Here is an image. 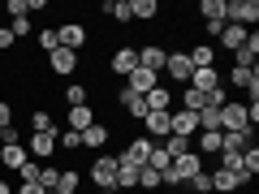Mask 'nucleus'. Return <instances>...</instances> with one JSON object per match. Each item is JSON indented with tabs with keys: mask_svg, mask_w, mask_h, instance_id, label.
I'll return each instance as SVG.
<instances>
[{
	"mask_svg": "<svg viewBox=\"0 0 259 194\" xmlns=\"http://www.w3.org/2000/svg\"><path fill=\"white\" fill-rule=\"evenodd\" d=\"M225 30V18L221 22H203V35H207V43H216V35Z\"/></svg>",
	"mask_w": 259,
	"mask_h": 194,
	"instance_id": "49530a36",
	"label": "nucleus"
},
{
	"mask_svg": "<svg viewBox=\"0 0 259 194\" xmlns=\"http://www.w3.org/2000/svg\"><path fill=\"white\" fill-rule=\"evenodd\" d=\"M117 108L125 112L130 121H143V117H147V104H143V95H134L130 86H117Z\"/></svg>",
	"mask_w": 259,
	"mask_h": 194,
	"instance_id": "f8f14e48",
	"label": "nucleus"
},
{
	"mask_svg": "<svg viewBox=\"0 0 259 194\" xmlns=\"http://www.w3.org/2000/svg\"><path fill=\"white\" fill-rule=\"evenodd\" d=\"M246 35H250V30H242V26H233V22H225V30L216 35V43L229 47V52H238V47L246 43ZM221 47H216V52H221Z\"/></svg>",
	"mask_w": 259,
	"mask_h": 194,
	"instance_id": "393cba45",
	"label": "nucleus"
},
{
	"mask_svg": "<svg viewBox=\"0 0 259 194\" xmlns=\"http://www.w3.org/2000/svg\"><path fill=\"white\" fill-rule=\"evenodd\" d=\"M108 138H112L108 125H104V121H95L91 129H82V151H104V147H108Z\"/></svg>",
	"mask_w": 259,
	"mask_h": 194,
	"instance_id": "412c9836",
	"label": "nucleus"
},
{
	"mask_svg": "<svg viewBox=\"0 0 259 194\" xmlns=\"http://www.w3.org/2000/svg\"><path fill=\"white\" fill-rule=\"evenodd\" d=\"M151 151H156V142L147 138V134H139V138H130L125 147L121 151H112V156H117V164H130V168H143L151 160Z\"/></svg>",
	"mask_w": 259,
	"mask_h": 194,
	"instance_id": "20e7f679",
	"label": "nucleus"
},
{
	"mask_svg": "<svg viewBox=\"0 0 259 194\" xmlns=\"http://www.w3.org/2000/svg\"><path fill=\"white\" fill-rule=\"evenodd\" d=\"M212 173V194H238L242 185H250L246 177H238V173H225V168H207Z\"/></svg>",
	"mask_w": 259,
	"mask_h": 194,
	"instance_id": "2eb2a0df",
	"label": "nucleus"
},
{
	"mask_svg": "<svg viewBox=\"0 0 259 194\" xmlns=\"http://www.w3.org/2000/svg\"><path fill=\"white\" fill-rule=\"evenodd\" d=\"M0 194H13V185H9V181H0Z\"/></svg>",
	"mask_w": 259,
	"mask_h": 194,
	"instance_id": "8fccbe9b",
	"label": "nucleus"
},
{
	"mask_svg": "<svg viewBox=\"0 0 259 194\" xmlns=\"http://www.w3.org/2000/svg\"><path fill=\"white\" fill-rule=\"evenodd\" d=\"M168 164H173V160H168V151H164V147H160V142H156V151H151V160H147V168H156V173H164Z\"/></svg>",
	"mask_w": 259,
	"mask_h": 194,
	"instance_id": "79ce46f5",
	"label": "nucleus"
},
{
	"mask_svg": "<svg viewBox=\"0 0 259 194\" xmlns=\"http://www.w3.org/2000/svg\"><path fill=\"white\" fill-rule=\"evenodd\" d=\"M134 5V22H156L160 13V0H130Z\"/></svg>",
	"mask_w": 259,
	"mask_h": 194,
	"instance_id": "2f4dec72",
	"label": "nucleus"
},
{
	"mask_svg": "<svg viewBox=\"0 0 259 194\" xmlns=\"http://www.w3.org/2000/svg\"><path fill=\"white\" fill-rule=\"evenodd\" d=\"M160 147L168 151V160H177V156H182V151H190V138H177V134H168V138L160 142Z\"/></svg>",
	"mask_w": 259,
	"mask_h": 194,
	"instance_id": "c9c22d12",
	"label": "nucleus"
},
{
	"mask_svg": "<svg viewBox=\"0 0 259 194\" xmlns=\"http://www.w3.org/2000/svg\"><path fill=\"white\" fill-rule=\"evenodd\" d=\"M0 13H9V18H26V0H9V5H0Z\"/></svg>",
	"mask_w": 259,
	"mask_h": 194,
	"instance_id": "c03bdc74",
	"label": "nucleus"
},
{
	"mask_svg": "<svg viewBox=\"0 0 259 194\" xmlns=\"http://www.w3.org/2000/svg\"><path fill=\"white\" fill-rule=\"evenodd\" d=\"M104 18H112L117 26H125V22H134V5H130V0H108V5H104Z\"/></svg>",
	"mask_w": 259,
	"mask_h": 194,
	"instance_id": "bb28decb",
	"label": "nucleus"
},
{
	"mask_svg": "<svg viewBox=\"0 0 259 194\" xmlns=\"http://www.w3.org/2000/svg\"><path fill=\"white\" fill-rule=\"evenodd\" d=\"M44 129H61V125H56V117L48 108H35L30 112V134H44Z\"/></svg>",
	"mask_w": 259,
	"mask_h": 194,
	"instance_id": "c756f323",
	"label": "nucleus"
},
{
	"mask_svg": "<svg viewBox=\"0 0 259 194\" xmlns=\"http://www.w3.org/2000/svg\"><path fill=\"white\" fill-rule=\"evenodd\" d=\"M160 82H164V78H160V74H151V69H143V65H139V69H134V74H130V78H125V82H121V86H130V91H134V95H147V91H156Z\"/></svg>",
	"mask_w": 259,
	"mask_h": 194,
	"instance_id": "f3484780",
	"label": "nucleus"
},
{
	"mask_svg": "<svg viewBox=\"0 0 259 194\" xmlns=\"http://www.w3.org/2000/svg\"><path fill=\"white\" fill-rule=\"evenodd\" d=\"M65 104H69V108L91 104V86H87V82H65Z\"/></svg>",
	"mask_w": 259,
	"mask_h": 194,
	"instance_id": "c85d7f7f",
	"label": "nucleus"
},
{
	"mask_svg": "<svg viewBox=\"0 0 259 194\" xmlns=\"http://www.w3.org/2000/svg\"><path fill=\"white\" fill-rule=\"evenodd\" d=\"M95 125V108L91 104H82V108H69V117H65V129H74V134H82V129Z\"/></svg>",
	"mask_w": 259,
	"mask_h": 194,
	"instance_id": "4be33fe9",
	"label": "nucleus"
},
{
	"mask_svg": "<svg viewBox=\"0 0 259 194\" xmlns=\"http://www.w3.org/2000/svg\"><path fill=\"white\" fill-rule=\"evenodd\" d=\"M139 125L147 129V138H151V142H164V138H168V112H147Z\"/></svg>",
	"mask_w": 259,
	"mask_h": 194,
	"instance_id": "6ab92c4d",
	"label": "nucleus"
},
{
	"mask_svg": "<svg viewBox=\"0 0 259 194\" xmlns=\"http://www.w3.org/2000/svg\"><path fill=\"white\" fill-rule=\"evenodd\" d=\"M229 86L246 91L250 104H259V69H238V65H229Z\"/></svg>",
	"mask_w": 259,
	"mask_h": 194,
	"instance_id": "1a4fd4ad",
	"label": "nucleus"
},
{
	"mask_svg": "<svg viewBox=\"0 0 259 194\" xmlns=\"http://www.w3.org/2000/svg\"><path fill=\"white\" fill-rule=\"evenodd\" d=\"M35 43L44 47V56H48V52H56V47H61V39H56V30L48 26V30H39V39H35Z\"/></svg>",
	"mask_w": 259,
	"mask_h": 194,
	"instance_id": "a19ab883",
	"label": "nucleus"
},
{
	"mask_svg": "<svg viewBox=\"0 0 259 194\" xmlns=\"http://www.w3.org/2000/svg\"><path fill=\"white\" fill-rule=\"evenodd\" d=\"M160 185H164V181H160V173L143 164V168H139V190H147V194H160Z\"/></svg>",
	"mask_w": 259,
	"mask_h": 194,
	"instance_id": "473e14b6",
	"label": "nucleus"
},
{
	"mask_svg": "<svg viewBox=\"0 0 259 194\" xmlns=\"http://www.w3.org/2000/svg\"><path fill=\"white\" fill-rule=\"evenodd\" d=\"M186 185H190L194 194H212V173H207V168H203V173H199V177H190V181H186Z\"/></svg>",
	"mask_w": 259,
	"mask_h": 194,
	"instance_id": "ea45409f",
	"label": "nucleus"
},
{
	"mask_svg": "<svg viewBox=\"0 0 259 194\" xmlns=\"http://www.w3.org/2000/svg\"><path fill=\"white\" fill-rule=\"evenodd\" d=\"M13 43H18V39H13V30H9V26H0V52H9Z\"/></svg>",
	"mask_w": 259,
	"mask_h": 194,
	"instance_id": "de8ad7c7",
	"label": "nucleus"
},
{
	"mask_svg": "<svg viewBox=\"0 0 259 194\" xmlns=\"http://www.w3.org/2000/svg\"><path fill=\"white\" fill-rule=\"evenodd\" d=\"M26 160H30V156H26L22 142H5V147H0V168H9V173H18Z\"/></svg>",
	"mask_w": 259,
	"mask_h": 194,
	"instance_id": "aec40b11",
	"label": "nucleus"
},
{
	"mask_svg": "<svg viewBox=\"0 0 259 194\" xmlns=\"http://www.w3.org/2000/svg\"><path fill=\"white\" fill-rule=\"evenodd\" d=\"M190 74H194V65L186 61V47H168V61H164V74L173 82V91H182V86H190Z\"/></svg>",
	"mask_w": 259,
	"mask_h": 194,
	"instance_id": "f03ea898",
	"label": "nucleus"
},
{
	"mask_svg": "<svg viewBox=\"0 0 259 194\" xmlns=\"http://www.w3.org/2000/svg\"><path fill=\"white\" fill-rule=\"evenodd\" d=\"M242 173L255 181V173H259V147H246V151H242Z\"/></svg>",
	"mask_w": 259,
	"mask_h": 194,
	"instance_id": "e433bc0d",
	"label": "nucleus"
},
{
	"mask_svg": "<svg viewBox=\"0 0 259 194\" xmlns=\"http://www.w3.org/2000/svg\"><path fill=\"white\" fill-rule=\"evenodd\" d=\"M246 147H255V129H238V134H221V151H246Z\"/></svg>",
	"mask_w": 259,
	"mask_h": 194,
	"instance_id": "b1692460",
	"label": "nucleus"
},
{
	"mask_svg": "<svg viewBox=\"0 0 259 194\" xmlns=\"http://www.w3.org/2000/svg\"><path fill=\"white\" fill-rule=\"evenodd\" d=\"M225 22L242 30H255L259 26V0H225Z\"/></svg>",
	"mask_w": 259,
	"mask_h": 194,
	"instance_id": "7ed1b4c3",
	"label": "nucleus"
},
{
	"mask_svg": "<svg viewBox=\"0 0 259 194\" xmlns=\"http://www.w3.org/2000/svg\"><path fill=\"white\" fill-rule=\"evenodd\" d=\"M143 104H147V112H173V104H177V91L168 82H160L156 91H147L143 95Z\"/></svg>",
	"mask_w": 259,
	"mask_h": 194,
	"instance_id": "9b49d317",
	"label": "nucleus"
},
{
	"mask_svg": "<svg viewBox=\"0 0 259 194\" xmlns=\"http://www.w3.org/2000/svg\"><path fill=\"white\" fill-rule=\"evenodd\" d=\"M56 134H61V129H44V134H30V138H26V156H30V160H39V164H48L52 156H61V151H56Z\"/></svg>",
	"mask_w": 259,
	"mask_h": 194,
	"instance_id": "423d86ee",
	"label": "nucleus"
},
{
	"mask_svg": "<svg viewBox=\"0 0 259 194\" xmlns=\"http://www.w3.org/2000/svg\"><path fill=\"white\" fill-rule=\"evenodd\" d=\"M177 104H182L186 112H203V108H212V104H207V95H203V91H194V86H182V91H177Z\"/></svg>",
	"mask_w": 259,
	"mask_h": 194,
	"instance_id": "a878e982",
	"label": "nucleus"
},
{
	"mask_svg": "<svg viewBox=\"0 0 259 194\" xmlns=\"http://www.w3.org/2000/svg\"><path fill=\"white\" fill-rule=\"evenodd\" d=\"M39 173H44V164H39V160H26V164L18 168V177H22V185H35V181H39Z\"/></svg>",
	"mask_w": 259,
	"mask_h": 194,
	"instance_id": "4c0bfd02",
	"label": "nucleus"
},
{
	"mask_svg": "<svg viewBox=\"0 0 259 194\" xmlns=\"http://www.w3.org/2000/svg\"><path fill=\"white\" fill-rule=\"evenodd\" d=\"M9 30H13V39H26V35H30V18H13Z\"/></svg>",
	"mask_w": 259,
	"mask_h": 194,
	"instance_id": "a18cd8bd",
	"label": "nucleus"
},
{
	"mask_svg": "<svg viewBox=\"0 0 259 194\" xmlns=\"http://www.w3.org/2000/svg\"><path fill=\"white\" fill-rule=\"evenodd\" d=\"M87 177H91V185H95L100 194H117V156H112V151L95 156L91 168H87Z\"/></svg>",
	"mask_w": 259,
	"mask_h": 194,
	"instance_id": "f257e3e1",
	"label": "nucleus"
},
{
	"mask_svg": "<svg viewBox=\"0 0 259 194\" xmlns=\"http://www.w3.org/2000/svg\"><path fill=\"white\" fill-rule=\"evenodd\" d=\"M164 61H168V47H160V43H139V65H143V69L164 74Z\"/></svg>",
	"mask_w": 259,
	"mask_h": 194,
	"instance_id": "ddd939ff",
	"label": "nucleus"
},
{
	"mask_svg": "<svg viewBox=\"0 0 259 194\" xmlns=\"http://www.w3.org/2000/svg\"><path fill=\"white\" fill-rule=\"evenodd\" d=\"M56 39H61V47H69V52H82L87 26H82V22H65V26H56Z\"/></svg>",
	"mask_w": 259,
	"mask_h": 194,
	"instance_id": "dca6fc26",
	"label": "nucleus"
},
{
	"mask_svg": "<svg viewBox=\"0 0 259 194\" xmlns=\"http://www.w3.org/2000/svg\"><path fill=\"white\" fill-rule=\"evenodd\" d=\"M56 177H61V168H56L52 160H48V164H44V173H39V185H44V190L52 194V185H56Z\"/></svg>",
	"mask_w": 259,
	"mask_h": 194,
	"instance_id": "37998d69",
	"label": "nucleus"
},
{
	"mask_svg": "<svg viewBox=\"0 0 259 194\" xmlns=\"http://www.w3.org/2000/svg\"><path fill=\"white\" fill-rule=\"evenodd\" d=\"M78 56L82 52H69V47H56V52H48V69H52L56 78H69L78 69Z\"/></svg>",
	"mask_w": 259,
	"mask_h": 194,
	"instance_id": "9d476101",
	"label": "nucleus"
},
{
	"mask_svg": "<svg viewBox=\"0 0 259 194\" xmlns=\"http://www.w3.org/2000/svg\"><path fill=\"white\" fill-rule=\"evenodd\" d=\"M56 151H69V156H78V151H82V134H74V129H61V134H56Z\"/></svg>",
	"mask_w": 259,
	"mask_h": 194,
	"instance_id": "7c9ffc66",
	"label": "nucleus"
},
{
	"mask_svg": "<svg viewBox=\"0 0 259 194\" xmlns=\"http://www.w3.org/2000/svg\"><path fill=\"white\" fill-rule=\"evenodd\" d=\"M78 185H82V173H78V168H61L52 194H78Z\"/></svg>",
	"mask_w": 259,
	"mask_h": 194,
	"instance_id": "cd10ccee",
	"label": "nucleus"
},
{
	"mask_svg": "<svg viewBox=\"0 0 259 194\" xmlns=\"http://www.w3.org/2000/svg\"><path fill=\"white\" fill-rule=\"evenodd\" d=\"M190 86H194V91H203V95H212L216 86H225V82H221V69H194V74H190Z\"/></svg>",
	"mask_w": 259,
	"mask_h": 194,
	"instance_id": "5701e85b",
	"label": "nucleus"
},
{
	"mask_svg": "<svg viewBox=\"0 0 259 194\" xmlns=\"http://www.w3.org/2000/svg\"><path fill=\"white\" fill-rule=\"evenodd\" d=\"M13 125H18V112H13L9 100H0V134H5V129H13Z\"/></svg>",
	"mask_w": 259,
	"mask_h": 194,
	"instance_id": "58836bf2",
	"label": "nucleus"
},
{
	"mask_svg": "<svg viewBox=\"0 0 259 194\" xmlns=\"http://www.w3.org/2000/svg\"><path fill=\"white\" fill-rule=\"evenodd\" d=\"M108 69H112V78H121V82H125V78L139 69V43H121V47H112Z\"/></svg>",
	"mask_w": 259,
	"mask_h": 194,
	"instance_id": "39448f33",
	"label": "nucleus"
},
{
	"mask_svg": "<svg viewBox=\"0 0 259 194\" xmlns=\"http://www.w3.org/2000/svg\"><path fill=\"white\" fill-rule=\"evenodd\" d=\"M199 18L203 22H221L225 18V0H199Z\"/></svg>",
	"mask_w": 259,
	"mask_h": 194,
	"instance_id": "72a5a7b5",
	"label": "nucleus"
},
{
	"mask_svg": "<svg viewBox=\"0 0 259 194\" xmlns=\"http://www.w3.org/2000/svg\"><path fill=\"white\" fill-rule=\"evenodd\" d=\"M13 194H48V190L35 181V185H13Z\"/></svg>",
	"mask_w": 259,
	"mask_h": 194,
	"instance_id": "09e8293b",
	"label": "nucleus"
},
{
	"mask_svg": "<svg viewBox=\"0 0 259 194\" xmlns=\"http://www.w3.org/2000/svg\"><path fill=\"white\" fill-rule=\"evenodd\" d=\"M233 65H238V69H259V30H250L246 43L233 52Z\"/></svg>",
	"mask_w": 259,
	"mask_h": 194,
	"instance_id": "4468645a",
	"label": "nucleus"
},
{
	"mask_svg": "<svg viewBox=\"0 0 259 194\" xmlns=\"http://www.w3.org/2000/svg\"><path fill=\"white\" fill-rule=\"evenodd\" d=\"M221 134H238V129H250V117H246V104H238V100H229L221 112Z\"/></svg>",
	"mask_w": 259,
	"mask_h": 194,
	"instance_id": "0eeeda50",
	"label": "nucleus"
},
{
	"mask_svg": "<svg viewBox=\"0 0 259 194\" xmlns=\"http://www.w3.org/2000/svg\"><path fill=\"white\" fill-rule=\"evenodd\" d=\"M168 134H177V138H194V134H199V112L173 108V112H168Z\"/></svg>",
	"mask_w": 259,
	"mask_h": 194,
	"instance_id": "6e6552de",
	"label": "nucleus"
},
{
	"mask_svg": "<svg viewBox=\"0 0 259 194\" xmlns=\"http://www.w3.org/2000/svg\"><path fill=\"white\" fill-rule=\"evenodd\" d=\"M117 190H139V168L117 164Z\"/></svg>",
	"mask_w": 259,
	"mask_h": 194,
	"instance_id": "f704fd0d",
	"label": "nucleus"
},
{
	"mask_svg": "<svg viewBox=\"0 0 259 194\" xmlns=\"http://www.w3.org/2000/svg\"><path fill=\"white\" fill-rule=\"evenodd\" d=\"M186 61L194 65V69H216V43H190L186 47Z\"/></svg>",
	"mask_w": 259,
	"mask_h": 194,
	"instance_id": "a211bd4d",
	"label": "nucleus"
}]
</instances>
